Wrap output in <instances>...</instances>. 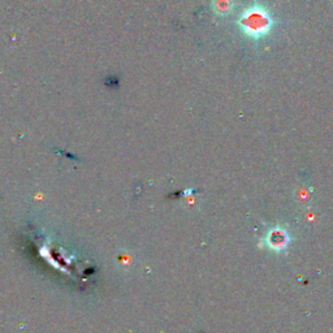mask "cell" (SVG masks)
Instances as JSON below:
<instances>
[{
  "label": "cell",
  "mask_w": 333,
  "mask_h": 333,
  "mask_svg": "<svg viewBox=\"0 0 333 333\" xmlns=\"http://www.w3.org/2000/svg\"><path fill=\"white\" fill-rule=\"evenodd\" d=\"M275 21L272 14L262 4H253L238 17V26L250 39H262L271 33Z\"/></svg>",
  "instance_id": "cell-1"
},
{
  "label": "cell",
  "mask_w": 333,
  "mask_h": 333,
  "mask_svg": "<svg viewBox=\"0 0 333 333\" xmlns=\"http://www.w3.org/2000/svg\"><path fill=\"white\" fill-rule=\"evenodd\" d=\"M266 242H267L268 248H271L272 250L281 251L288 246L289 238H288V233H285V232L274 229V231L268 233Z\"/></svg>",
  "instance_id": "cell-2"
},
{
  "label": "cell",
  "mask_w": 333,
  "mask_h": 333,
  "mask_svg": "<svg viewBox=\"0 0 333 333\" xmlns=\"http://www.w3.org/2000/svg\"><path fill=\"white\" fill-rule=\"evenodd\" d=\"M233 9V0H212V10L218 16H228Z\"/></svg>",
  "instance_id": "cell-3"
}]
</instances>
